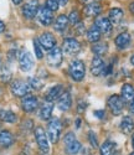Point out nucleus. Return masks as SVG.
I'll return each instance as SVG.
<instances>
[{"mask_svg": "<svg viewBox=\"0 0 134 155\" xmlns=\"http://www.w3.org/2000/svg\"><path fill=\"white\" fill-rule=\"evenodd\" d=\"M85 74H86V67L83 61L73 60L70 64V76L72 77V80L76 82H81L85 78Z\"/></svg>", "mask_w": 134, "mask_h": 155, "instance_id": "f257e3e1", "label": "nucleus"}, {"mask_svg": "<svg viewBox=\"0 0 134 155\" xmlns=\"http://www.w3.org/2000/svg\"><path fill=\"white\" fill-rule=\"evenodd\" d=\"M35 139L36 143L42 153H49L50 150V145H49V137L46 134V132L44 130V128L37 127L35 129Z\"/></svg>", "mask_w": 134, "mask_h": 155, "instance_id": "f03ea898", "label": "nucleus"}, {"mask_svg": "<svg viewBox=\"0 0 134 155\" xmlns=\"http://www.w3.org/2000/svg\"><path fill=\"white\" fill-rule=\"evenodd\" d=\"M61 134V123L59 119H52L49 123V129H47V137L49 140L52 144H56Z\"/></svg>", "mask_w": 134, "mask_h": 155, "instance_id": "7ed1b4c3", "label": "nucleus"}, {"mask_svg": "<svg viewBox=\"0 0 134 155\" xmlns=\"http://www.w3.org/2000/svg\"><path fill=\"white\" fill-rule=\"evenodd\" d=\"M30 89V83L25 81H15L11 84V92L15 97H25L26 94H29Z\"/></svg>", "mask_w": 134, "mask_h": 155, "instance_id": "20e7f679", "label": "nucleus"}, {"mask_svg": "<svg viewBox=\"0 0 134 155\" xmlns=\"http://www.w3.org/2000/svg\"><path fill=\"white\" fill-rule=\"evenodd\" d=\"M107 104H108L111 112L113 113V115H119L122 113L123 108H124V101L122 99L120 96H117V94H113L108 98L107 101Z\"/></svg>", "mask_w": 134, "mask_h": 155, "instance_id": "39448f33", "label": "nucleus"}, {"mask_svg": "<svg viewBox=\"0 0 134 155\" xmlns=\"http://www.w3.org/2000/svg\"><path fill=\"white\" fill-rule=\"evenodd\" d=\"M19 66H20V70L24 71V72H28L34 67V60H32L29 51L24 50L20 52V55H19Z\"/></svg>", "mask_w": 134, "mask_h": 155, "instance_id": "423d86ee", "label": "nucleus"}, {"mask_svg": "<svg viewBox=\"0 0 134 155\" xmlns=\"http://www.w3.org/2000/svg\"><path fill=\"white\" fill-rule=\"evenodd\" d=\"M62 50L60 47H53L47 54V63L52 67H59L62 62Z\"/></svg>", "mask_w": 134, "mask_h": 155, "instance_id": "0eeeda50", "label": "nucleus"}, {"mask_svg": "<svg viewBox=\"0 0 134 155\" xmlns=\"http://www.w3.org/2000/svg\"><path fill=\"white\" fill-rule=\"evenodd\" d=\"M39 2L37 0H30L28 2L24 8H22V15L26 18V19H34L36 15H37V11H39Z\"/></svg>", "mask_w": 134, "mask_h": 155, "instance_id": "6e6552de", "label": "nucleus"}, {"mask_svg": "<svg viewBox=\"0 0 134 155\" xmlns=\"http://www.w3.org/2000/svg\"><path fill=\"white\" fill-rule=\"evenodd\" d=\"M81 50V44H79L76 38L69 37L63 41V51L67 55H76Z\"/></svg>", "mask_w": 134, "mask_h": 155, "instance_id": "1a4fd4ad", "label": "nucleus"}, {"mask_svg": "<svg viewBox=\"0 0 134 155\" xmlns=\"http://www.w3.org/2000/svg\"><path fill=\"white\" fill-rule=\"evenodd\" d=\"M37 104H39V101L32 94H26L21 99V107L26 113H30V112L35 110L37 108Z\"/></svg>", "mask_w": 134, "mask_h": 155, "instance_id": "9d476101", "label": "nucleus"}, {"mask_svg": "<svg viewBox=\"0 0 134 155\" xmlns=\"http://www.w3.org/2000/svg\"><path fill=\"white\" fill-rule=\"evenodd\" d=\"M106 70V63L102 60L101 56H95L91 63V73L93 76H101L104 73Z\"/></svg>", "mask_w": 134, "mask_h": 155, "instance_id": "9b49d317", "label": "nucleus"}, {"mask_svg": "<svg viewBox=\"0 0 134 155\" xmlns=\"http://www.w3.org/2000/svg\"><path fill=\"white\" fill-rule=\"evenodd\" d=\"M39 44L41 45L45 50H52L53 47H56V38L53 37L52 34L50 32H44L41 36L39 37Z\"/></svg>", "mask_w": 134, "mask_h": 155, "instance_id": "f8f14e48", "label": "nucleus"}, {"mask_svg": "<svg viewBox=\"0 0 134 155\" xmlns=\"http://www.w3.org/2000/svg\"><path fill=\"white\" fill-rule=\"evenodd\" d=\"M95 25L97 26V29L102 32V34H109L112 31V22L108 18H103V16H98L96 19Z\"/></svg>", "mask_w": 134, "mask_h": 155, "instance_id": "ddd939ff", "label": "nucleus"}, {"mask_svg": "<svg viewBox=\"0 0 134 155\" xmlns=\"http://www.w3.org/2000/svg\"><path fill=\"white\" fill-rule=\"evenodd\" d=\"M37 16H39L40 22H41L44 26H50V25L52 24V21H53V14H52V11H50L46 8H41V9H40Z\"/></svg>", "mask_w": 134, "mask_h": 155, "instance_id": "4468645a", "label": "nucleus"}, {"mask_svg": "<svg viewBox=\"0 0 134 155\" xmlns=\"http://www.w3.org/2000/svg\"><path fill=\"white\" fill-rule=\"evenodd\" d=\"M63 93V87L61 84H56V86H53L51 87L49 91L46 92L45 94V99L47 102H53V101H56L60 98V96Z\"/></svg>", "mask_w": 134, "mask_h": 155, "instance_id": "2eb2a0df", "label": "nucleus"}, {"mask_svg": "<svg viewBox=\"0 0 134 155\" xmlns=\"http://www.w3.org/2000/svg\"><path fill=\"white\" fill-rule=\"evenodd\" d=\"M71 106H72L71 94H70L69 92H63V93L60 96V98L57 99V107H59L61 110L66 112V110H69V109L71 108Z\"/></svg>", "mask_w": 134, "mask_h": 155, "instance_id": "dca6fc26", "label": "nucleus"}, {"mask_svg": "<svg viewBox=\"0 0 134 155\" xmlns=\"http://www.w3.org/2000/svg\"><path fill=\"white\" fill-rule=\"evenodd\" d=\"M83 12L88 18H95V16H98L102 12V6L99 3H92V4H88L85 6Z\"/></svg>", "mask_w": 134, "mask_h": 155, "instance_id": "f3484780", "label": "nucleus"}, {"mask_svg": "<svg viewBox=\"0 0 134 155\" xmlns=\"http://www.w3.org/2000/svg\"><path fill=\"white\" fill-rule=\"evenodd\" d=\"M122 99L127 103H129V104H132V103H134V87L132 84H123L122 87Z\"/></svg>", "mask_w": 134, "mask_h": 155, "instance_id": "a211bd4d", "label": "nucleus"}, {"mask_svg": "<svg viewBox=\"0 0 134 155\" xmlns=\"http://www.w3.org/2000/svg\"><path fill=\"white\" fill-rule=\"evenodd\" d=\"M130 40H132V38H130V35H129L128 32H122V34H119V35L116 37L114 44H116V46H117L118 48L123 50V48H126V47L129 46Z\"/></svg>", "mask_w": 134, "mask_h": 155, "instance_id": "6ab92c4d", "label": "nucleus"}, {"mask_svg": "<svg viewBox=\"0 0 134 155\" xmlns=\"http://www.w3.org/2000/svg\"><path fill=\"white\" fill-rule=\"evenodd\" d=\"M123 16H124V12H123V10L120 8H113L108 12V19L113 24L120 22V21H122V19H123Z\"/></svg>", "mask_w": 134, "mask_h": 155, "instance_id": "aec40b11", "label": "nucleus"}, {"mask_svg": "<svg viewBox=\"0 0 134 155\" xmlns=\"http://www.w3.org/2000/svg\"><path fill=\"white\" fill-rule=\"evenodd\" d=\"M14 143V137L9 130H3L0 132V145L4 148H9Z\"/></svg>", "mask_w": 134, "mask_h": 155, "instance_id": "412c9836", "label": "nucleus"}, {"mask_svg": "<svg viewBox=\"0 0 134 155\" xmlns=\"http://www.w3.org/2000/svg\"><path fill=\"white\" fill-rule=\"evenodd\" d=\"M101 35H102V32L97 29L96 25H93V26L87 31L86 37H87V40H88L89 42L96 44V42H98V41L101 40Z\"/></svg>", "mask_w": 134, "mask_h": 155, "instance_id": "4be33fe9", "label": "nucleus"}, {"mask_svg": "<svg viewBox=\"0 0 134 155\" xmlns=\"http://www.w3.org/2000/svg\"><path fill=\"white\" fill-rule=\"evenodd\" d=\"M119 127H120V130L124 134H130L134 130V122L130 117H124L122 119V122H120Z\"/></svg>", "mask_w": 134, "mask_h": 155, "instance_id": "5701e85b", "label": "nucleus"}, {"mask_svg": "<svg viewBox=\"0 0 134 155\" xmlns=\"http://www.w3.org/2000/svg\"><path fill=\"white\" fill-rule=\"evenodd\" d=\"M114 150H116V143H113L111 140H106L99 148L101 155H113Z\"/></svg>", "mask_w": 134, "mask_h": 155, "instance_id": "b1692460", "label": "nucleus"}, {"mask_svg": "<svg viewBox=\"0 0 134 155\" xmlns=\"http://www.w3.org/2000/svg\"><path fill=\"white\" fill-rule=\"evenodd\" d=\"M52 109H53V106L51 102H46L44 103V106L40 109V118L42 120H47L51 118V114H52Z\"/></svg>", "mask_w": 134, "mask_h": 155, "instance_id": "393cba45", "label": "nucleus"}, {"mask_svg": "<svg viewBox=\"0 0 134 155\" xmlns=\"http://www.w3.org/2000/svg\"><path fill=\"white\" fill-rule=\"evenodd\" d=\"M69 18H67L66 15H60L57 16L56 21H55V30L56 31H63L67 29V25H69Z\"/></svg>", "mask_w": 134, "mask_h": 155, "instance_id": "a878e982", "label": "nucleus"}, {"mask_svg": "<svg viewBox=\"0 0 134 155\" xmlns=\"http://www.w3.org/2000/svg\"><path fill=\"white\" fill-rule=\"evenodd\" d=\"M0 119H2L3 122H5V123H14V122H16V115L11 110L2 109L0 110Z\"/></svg>", "mask_w": 134, "mask_h": 155, "instance_id": "bb28decb", "label": "nucleus"}, {"mask_svg": "<svg viewBox=\"0 0 134 155\" xmlns=\"http://www.w3.org/2000/svg\"><path fill=\"white\" fill-rule=\"evenodd\" d=\"M107 51H108V46L104 42H96L92 46V52L96 56H103Z\"/></svg>", "mask_w": 134, "mask_h": 155, "instance_id": "cd10ccee", "label": "nucleus"}, {"mask_svg": "<svg viewBox=\"0 0 134 155\" xmlns=\"http://www.w3.org/2000/svg\"><path fill=\"white\" fill-rule=\"evenodd\" d=\"M81 148H82L81 143H79V141L76 139L73 143H71L70 145L66 147V150H67V153H69V154H77L79 150H81Z\"/></svg>", "mask_w": 134, "mask_h": 155, "instance_id": "c85d7f7f", "label": "nucleus"}, {"mask_svg": "<svg viewBox=\"0 0 134 155\" xmlns=\"http://www.w3.org/2000/svg\"><path fill=\"white\" fill-rule=\"evenodd\" d=\"M29 83H30L31 88H34V89H41V88L44 87V81H42L41 78H40L39 76H36V77H32V78H30Z\"/></svg>", "mask_w": 134, "mask_h": 155, "instance_id": "c756f323", "label": "nucleus"}, {"mask_svg": "<svg viewBox=\"0 0 134 155\" xmlns=\"http://www.w3.org/2000/svg\"><path fill=\"white\" fill-rule=\"evenodd\" d=\"M69 18V22L72 24V25H77L79 22V12L77 10H72L70 12V15L67 16Z\"/></svg>", "mask_w": 134, "mask_h": 155, "instance_id": "7c9ffc66", "label": "nucleus"}, {"mask_svg": "<svg viewBox=\"0 0 134 155\" xmlns=\"http://www.w3.org/2000/svg\"><path fill=\"white\" fill-rule=\"evenodd\" d=\"M45 8L53 12V11H56V10L60 8V5H59V3L56 2V0H46V3H45Z\"/></svg>", "mask_w": 134, "mask_h": 155, "instance_id": "2f4dec72", "label": "nucleus"}, {"mask_svg": "<svg viewBox=\"0 0 134 155\" xmlns=\"http://www.w3.org/2000/svg\"><path fill=\"white\" fill-rule=\"evenodd\" d=\"M34 50H35V55L39 60H41L44 57V54H42V50H41V45H40L36 40L34 41Z\"/></svg>", "mask_w": 134, "mask_h": 155, "instance_id": "473e14b6", "label": "nucleus"}, {"mask_svg": "<svg viewBox=\"0 0 134 155\" xmlns=\"http://www.w3.org/2000/svg\"><path fill=\"white\" fill-rule=\"evenodd\" d=\"M88 140H89V143L93 148H97L98 147V140H97V135L93 133V132H89L88 133Z\"/></svg>", "mask_w": 134, "mask_h": 155, "instance_id": "72a5a7b5", "label": "nucleus"}, {"mask_svg": "<svg viewBox=\"0 0 134 155\" xmlns=\"http://www.w3.org/2000/svg\"><path fill=\"white\" fill-rule=\"evenodd\" d=\"M75 140H76V137H75L73 133H67V134L65 135V138H63V143H65V145L67 147V145H70L71 143H73Z\"/></svg>", "mask_w": 134, "mask_h": 155, "instance_id": "f704fd0d", "label": "nucleus"}, {"mask_svg": "<svg viewBox=\"0 0 134 155\" xmlns=\"http://www.w3.org/2000/svg\"><path fill=\"white\" fill-rule=\"evenodd\" d=\"M86 108H87V103H86L85 101H79V102H78V107H77V110L82 113V112H83Z\"/></svg>", "mask_w": 134, "mask_h": 155, "instance_id": "c9c22d12", "label": "nucleus"}, {"mask_svg": "<svg viewBox=\"0 0 134 155\" xmlns=\"http://www.w3.org/2000/svg\"><path fill=\"white\" fill-rule=\"evenodd\" d=\"M95 115L98 118V119H103L104 118V110H95Z\"/></svg>", "mask_w": 134, "mask_h": 155, "instance_id": "e433bc0d", "label": "nucleus"}, {"mask_svg": "<svg viewBox=\"0 0 134 155\" xmlns=\"http://www.w3.org/2000/svg\"><path fill=\"white\" fill-rule=\"evenodd\" d=\"M81 4H85V5H88V4H92V3H98L99 0H78Z\"/></svg>", "mask_w": 134, "mask_h": 155, "instance_id": "4c0bfd02", "label": "nucleus"}, {"mask_svg": "<svg viewBox=\"0 0 134 155\" xmlns=\"http://www.w3.org/2000/svg\"><path fill=\"white\" fill-rule=\"evenodd\" d=\"M56 2L59 3V5H60V6H65L67 3H69V0H56Z\"/></svg>", "mask_w": 134, "mask_h": 155, "instance_id": "58836bf2", "label": "nucleus"}, {"mask_svg": "<svg viewBox=\"0 0 134 155\" xmlns=\"http://www.w3.org/2000/svg\"><path fill=\"white\" fill-rule=\"evenodd\" d=\"M4 30H5V24L0 20V32H3Z\"/></svg>", "mask_w": 134, "mask_h": 155, "instance_id": "ea45409f", "label": "nucleus"}, {"mask_svg": "<svg viewBox=\"0 0 134 155\" xmlns=\"http://www.w3.org/2000/svg\"><path fill=\"white\" fill-rule=\"evenodd\" d=\"M129 10H130V12L134 15V2L133 3H130V5H129Z\"/></svg>", "mask_w": 134, "mask_h": 155, "instance_id": "a19ab883", "label": "nucleus"}, {"mask_svg": "<svg viewBox=\"0 0 134 155\" xmlns=\"http://www.w3.org/2000/svg\"><path fill=\"white\" fill-rule=\"evenodd\" d=\"M79 124H81V119H76V128H79V127H81Z\"/></svg>", "mask_w": 134, "mask_h": 155, "instance_id": "79ce46f5", "label": "nucleus"}, {"mask_svg": "<svg viewBox=\"0 0 134 155\" xmlns=\"http://www.w3.org/2000/svg\"><path fill=\"white\" fill-rule=\"evenodd\" d=\"M21 2H22V0H12V3H14L15 5H19V4H21Z\"/></svg>", "mask_w": 134, "mask_h": 155, "instance_id": "37998d69", "label": "nucleus"}, {"mask_svg": "<svg viewBox=\"0 0 134 155\" xmlns=\"http://www.w3.org/2000/svg\"><path fill=\"white\" fill-rule=\"evenodd\" d=\"M130 112L134 114V103H132V104H130Z\"/></svg>", "mask_w": 134, "mask_h": 155, "instance_id": "c03bdc74", "label": "nucleus"}, {"mask_svg": "<svg viewBox=\"0 0 134 155\" xmlns=\"http://www.w3.org/2000/svg\"><path fill=\"white\" fill-rule=\"evenodd\" d=\"M130 63L134 66V55H132V56H130Z\"/></svg>", "mask_w": 134, "mask_h": 155, "instance_id": "a18cd8bd", "label": "nucleus"}, {"mask_svg": "<svg viewBox=\"0 0 134 155\" xmlns=\"http://www.w3.org/2000/svg\"><path fill=\"white\" fill-rule=\"evenodd\" d=\"M132 144H133V148H134V133L132 135Z\"/></svg>", "mask_w": 134, "mask_h": 155, "instance_id": "49530a36", "label": "nucleus"}, {"mask_svg": "<svg viewBox=\"0 0 134 155\" xmlns=\"http://www.w3.org/2000/svg\"><path fill=\"white\" fill-rule=\"evenodd\" d=\"M129 155H134V151H133V153H130V154H129Z\"/></svg>", "mask_w": 134, "mask_h": 155, "instance_id": "de8ad7c7", "label": "nucleus"}]
</instances>
